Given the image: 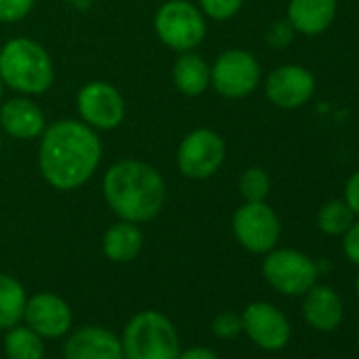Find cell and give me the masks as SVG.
<instances>
[{"label":"cell","mask_w":359,"mask_h":359,"mask_svg":"<svg viewBox=\"0 0 359 359\" xmlns=\"http://www.w3.org/2000/svg\"><path fill=\"white\" fill-rule=\"evenodd\" d=\"M102 156L100 137L83 123L60 121L45 131L41 144V171L57 191L85 184Z\"/></svg>","instance_id":"6da1fadb"},{"label":"cell","mask_w":359,"mask_h":359,"mask_svg":"<svg viewBox=\"0 0 359 359\" xmlns=\"http://www.w3.org/2000/svg\"><path fill=\"white\" fill-rule=\"evenodd\" d=\"M108 205L127 222L152 220L165 201V182L161 173L142 161H121L104 177Z\"/></svg>","instance_id":"7a4b0ae2"},{"label":"cell","mask_w":359,"mask_h":359,"mask_svg":"<svg viewBox=\"0 0 359 359\" xmlns=\"http://www.w3.org/2000/svg\"><path fill=\"white\" fill-rule=\"evenodd\" d=\"M0 79L24 93H45L53 83V62L39 43L15 39L0 51Z\"/></svg>","instance_id":"3957f363"},{"label":"cell","mask_w":359,"mask_h":359,"mask_svg":"<svg viewBox=\"0 0 359 359\" xmlns=\"http://www.w3.org/2000/svg\"><path fill=\"white\" fill-rule=\"evenodd\" d=\"M180 340L171 321L158 311H142L123 332L125 359H177Z\"/></svg>","instance_id":"277c9868"},{"label":"cell","mask_w":359,"mask_h":359,"mask_svg":"<svg viewBox=\"0 0 359 359\" xmlns=\"http://www.w3.org/2000/svg\"><path fill=\"white\" fill-rule=\"evenodd\" d=\"M161 41L175 51H191L205 36V20L201 11L187 0L165 3L154 20Z\"/></svg>","instance_id":"5b68a950"},{"label":"cell","mask_w":359,"mask_h":359,"mask_svg":"<svg viewBox=\"0 0 359 359\" xmlns=\"http://www.w3.org/2000/svg\"><path fill=\"white\" fill-rule=\"evenodd\" d=\"M264 279L281 294H306L317 279L315 262L296 250H271L262 264Z\"/></svg>","instance_id":"8992f818"},{"label":"cell","mask_w":359,"mask_h":359,"mask_svg":"<svg viewBox=\"0 0 359 359\" xmlns=\"http://www.w3.org/2000/svg\"><path fill=\"white\" fill-rule=\"evenodd\" d=\"M233 231L237 241L252 254H269L281 235L277 214L264 201H245L235 212Z\"/></svg>","instance_id":"52a82bcc"},{"label":"cell","mask_w":359,"mask_h":359,"mask_svg":"<svg viewBox=\"0 0 359 359\" xmlns=\"http://www.w3.org/2000/svg\"><path fill=\"white\" fill-rule=\"evenodd\" d=\"M226 154L224 140L212 129H197L189 133L177 150L180 171L193 180H205L214 175Z\"/></svg>","instance_id":"ba28073f"},{"label":"cell","mask_w":359,"mask_h":359,"mask_svg":"<svg viewBox=\"0 0 359 359\" xmlns=\"http://www.w3.org/2000/svg\"><path fill=\"white\" fill-rule=\"evenodd\" d=\"M210 79L220 95L237 100L250 95L258 87L260 66L252 53L231 49L216 60L214 68L210 70Z\"/></svg>","instance_id":"9c48e42d"},{"label":"cell","mask_w":359,"mask_h":359,"mask_svg":"<svg viewBox=\"0 0 359 359\" xmlns=\"http://www.w3.org/2000/svg\"><path fill=\"white\" fill-rule=\"evenodd\" d=\"M266 97L283 110L304 106L315 93L313 74L296 64H285L273 70L266 79Z\"/></svg>","instance_id":"30bf717a"},{"label":"cell","mask_w":359,"mask_h":359,"mask_svg":"<svg viewBox=\"0 0 359 359\" xmlns=\"http://www.w3.org/2000/svg\"><path fill=\"white\" fill-rule=\"evenodd\" d=\"M79 112L87 125L97 129H112L121 125L125 116V102L112 85L95 81L81 89Z\"/></svg>","instance_id":"8fae6325"},{"label":"cell","mask_w":359,"mask_h":359,"mask_svg":"<svg viewBox=\"0 0 359 359\" xmlns=\"http://www.w3.org/2000/svg\"><path fill=\"white\" fill-rule=\"evenodd\" d=\"M241 321L248 336L266 351H279L290 340V321L269 302H252L243 311Z\"/></svg>","instance_id":"7c38bea8"},{"label":"cell","mask_w":359,"mask_h":359,"mask_svg":"<svg viewBox=\"0 0 359 359\" xmlns=\"http://www.w3.org/2000/svg\"><path fill=\"white\" fill-rule=\"evenodd\" d=\"M24 317L28 327L45 338H60L70 330L72 313L64 298L55 294H36L26 300Z\"/></svg>","instance_id":"4fadbf2b"},{"label":"cell","mask_w":359,"mask_h":359,"mask_svg":"<svg viewBox=\"0 0 359 359\" xmlns=\"http://www.w3.org/2000/svg\"><path fill=\"white\" fill-rule=\"evenodd\" d=\"M66 359H123V342L104 327H81L66 342Z\"/></svg>","instance_id":"5bb4252c"},{"label":"cell","mask_w":359,"mask_h":359,"mask_svg":"<svg viewBox=\"0 0 359 359\" xmlns=\"http://www.w3.org/2000/svg\"><path fill=\"white\" fill-rule=\"evenodd\" d=\"M336 0H290L287 22L304 36H317L325 32L336 18Z\"/></svg>","instance_id":"9a60e30c"},{"label":"cell","mask_w":359,"mask_h":359,"mask_svg":"<svg viewBox=\"0 0 359 359\" xmlns=\"http://www.w3.org/2000/svg\"><path fill=\"white\" fill-rule=\"evenodd\" d=\"M302 311L309 325H313L319 332H332L334 327H338L344 313L340 296L327 285H313L306 292Z\"/></svg>","instance_id":"2e32d148"},{"label":"cell","mask_w":359,"mask_h":359,"mask_svg":"<svg viewBox=\"0 0 359 359\" xmlns=\"http://www.w3.org/2000/svg\"><path fill=\"white\" fill-rule=\"evenodd\" d=\"M0 121L9 135L20 140L39 137L45 129V116L36 104L30 100H11L3 106Z\"/></svg>","instance_id":"e0dca14e"},{"label":"cell","mask_w":359,"mask_h":359,"mask_svg":"<svg viewBox=\"0 0 359 359\" xmlns=\"http://www.w3.org/2000/svg\"><path fill=\"white\" fill-rule=\"evenodd\" d=\"M142 250V233L133 222H118L104 235V254L114 262H129Z\"/></svg>","instance_id":"ac0fdd59"},{"label":"cell","mask_w":359,"mask_h":359,"mask_svg":"<svg viewBox=\"0 0 359 359\" xmlns=\"http://www.w3.org/2000/svg\"><path fill=\"white\" fill-rule=\"evenodd\" d=\"M173 83L184 95H199L210 83V66L195 53H184L173 66Z\"/></svg>","instance_id":"d6986e66"},{"label":"cell","mask_w":359,"mask_h":359,"mask_svg":"<svg viewBox=\"0 0 359 359\" xmlns=\"http://www.w3.org/2000/svg\"><path fill=\"white\" fill-rule=\"evenodd\" d=\"M26 300L28 298L22 283L0 273V330H9L20 323V319L24 317Z\"/></svg>","instance_id":"ffe728a7"},{"label":"cell","mask_w":359,"mask_h":359,"mask_svg":"<svg viewBox=\"0 0 359 359\" xmlns=\"http://www.w3.org/2000/svg\"><path fill=\"white\" fill-rule=\"evenodd\" d=\"M5 351L9 359H43V336H39L30 327L13 325L5 336Z\"/></svg>","instance_id":"44dd1931"},{"label":"cell","mask_w":359,"mask_h":359,"mask_svg":"<svg viewBox=\"0 0 359 359\" xmlns=\"http://www.w3.org/2000/svg\"><path fill=\"white\" fill-rule=\"evenodd\" d=\"M355 218L357 216L353 214V210L346 205L344 199H334V201L323 203V208L319 210L317 226L323 235L338 237V235H344V231L355 222Z\"/></svg>","instance_id":"7402d4cb"},{"label":"cell","mask_w":359,"mask_h":359,"mask_svg":"<svg viewBox=\"0 0 359 359\" xmlns=\"http://www.w3.org/2000/svg\"><path fill=\"white\" fill-rule=\"evenodd\" d=\"M239 189L245 201H264L271 193L269 173L260 167H250L239 180Z\"/></svg>","instance_id":"603a6c76"},{"label":"cell","mask_w":359,"mask_h":359,"mask_svg":"<svg viewBox=\"0 0 359 359\" xmlns=\"http://www.w3.org/2000/svg\"><path fill=\"white\" fill-rule=\"evenodd\" d=\"M243 5V0H201L203 11L218 22L231 20Z\"/></svg>","instance_id":"cb8c5ba5"},{"label":"cell","mask_w":359,"mask_h":359,"mask_svg":"<svg viewBox=\"0 0 359 359\" xmlns=\"http://www.w3.org/2000/svg\"><path fill=\"white\" fill-rule=\"evenodd\" d=\"M34 0H0V22L13 24L30 13Z\"/></svg>","instance_id":"d4e9b609"},{"label":"cell","mask_w":359,"mask_h":359,"mask_svg":"<svg viewBox=\"0 0 359 359\" xmlns=\"http://www.w3.org/2000/svg\"><path fill=\"white\" fill-rule=\"evenodd\" d=\"M212 330L218 338H235L243 330V321L237 313H220L212 321Z\"/></svg>","instance_id":"484cf974"},{"label":"cell","mask_w":359,"mask_h":359,"mask_svg":"<svg viewBox=\"0 0 359 359\" xmlns=\"http://www.w3.org/2000/svg\"><path fill=\"white\" fill-rule=\"evenodd\" d=\"M342 250L344 256L359 266V220H355L342 235Z\"/></svg>","instance_id":"4316f807"},{"label":"cell","mask_w":359,"mask_h":359,"mask_svg":"<svg viewBox=\"0 0 359 359\" xmlns=\"http://www.w3.org/2000/svg\"><path fill=\"white\" fill-rule=\"evenodd\" d=\"M294 28L290 22H275L271 28H269V34H266V41L269 45L273 47H287L294 39Z\"/></svg>","instance_id":"83f0119b"},{"label":"cell","mask_w":359,"mask_h":359,"mask_svg":"<svg viewBox=\"0 0 359 359\" xmlns=\"http://www.w3.org/2000/svg\"><path fill=\"white\" fill-rule=\"evenodd\" d=\"M344 201H346V205L353 210V214L359 218V169L346 180V187H344Z\"/></svg>","instance_id":"f1b7e54d"},{"label":"cell","mask_w":359,"mask_h":359,"mask_svg":"<svg viewBox=\"0 0 359 359\" xmlns=\"http://www.w3.org/2000/svg\"><path fill=\"white\" fill-rule=\"evenodd\" d=\"M177 359H218V355L210 348H203V346H193L184 353H180Z\"/></svg>","instance_id":"f546056e"},{"label":"cell","mask_w":359,"mask_h":359,"mask_svg":"<svg viewBox=\"0 0 359 359\" xmlns=\"http://www.w3.org/2000/svg\"><path fill=\"white\" fill-rule=\"evenodd\" d=\"M0 95H3V79H0Z\"/></svg>","instance_id":"4dcf8cb0"},{"label":"cell","mask_w":359,"mask_h":359,"mask_svg":"<svg viewBox=\"0 0 359 359\" xmlns=\"http://www.w3.org/2000/svg\"><path fill=\"white\" fill-rule=\"evenodd\" d=\"M0 150H3V135H0Z\"/></svg>","instance_id":"1f68e13d"},{"label":"cell","mask_w":359,"mask_h":359,"mask_svg":"<svg viewBox=\"0 0 359 359\" xmlns=\"http://www.w3.org/2000/svg\"><path fill=\"white\" fill-rule=\"evenodd\" d=\"M357 296H359V277H357Z\"/></svg>","instance_id":"d6a6232c"}]
</instances>
